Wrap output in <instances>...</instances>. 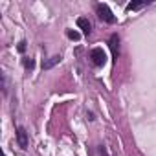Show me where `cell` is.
I'll list each match as a JSON object with an SVG mask.
<instances>
[{"mask_svg":"<svg viewBox=\"0 0 156 156\" xmlns=\"http://www.w3.org/2000/svg\"><path fill=\"white\" fill-rule=\"evenodd\" d=\"M96 11H98V17L103 22H108V24H114L116 22V17H114V13L110 11V8L107 4H98L96 6Z\"/></svg>","mask_w":156,"mask_h":156,"instance_id":"obj_1","label":"cell"},{"mask_svg":"<svg viewBox=\"0 0 156 156\" xmlns=\"http://www.w3.org/2000/svg\"><path fill=\"white\" fill-rule=\"evenodd\" d=\"M90 59H92V64L99 68V66H103V64L107 62V53L103 51V48L98 46V48H94V50L90 51Z\"/></svg>","mask_w":156,"mask_h":156,"instance_id":"obj_2","label":"cell"},{"mask_svg":"<svg viewBox=\"0 0 156 156\" xmlns=\"http://www.w3.org/2000/svg\"><path fill=\"white\" fill-rule=\"evenodd\" d=\"M108 46H110V50H112V57H114V61H118V57H119V35H118V33L110 35V39H108Z\"/></svg>","mask_w":156,"mask_h":156,"instance_id":"obj_3","label":"cell"},{"mask_svg":"<svg viewBox=\"0 0 156 156\" xmlns=\"http://www.w3.org/2000/svg\"><path fill=\"white\" fill-rule=\"evenodd\" d=\"M17 143L20 149H28V132L24 127H17Z\"/></svg>","mask_w":156,"mask_h":156,"instance_id":"obj_4","label":"cell"},{"mask_svg":"<svg viewBox=\"0 0 156 156\" xmlns=\"http://www.w3.org/2000/svg\"><path fill=\"white\" fill-rule=\"evenodd\" d=\"M77 26L83 30V33H85V35H90V31H92V24H90V20H88V19L79 17V19H77Z\"/></svg>","mask_w":156,"mask_h":156,"instance_id":"obj_5","label":"cell"},{"mask_svg":"<svg viewBox=\"0 0 156 156\" xmlns=\"http://www.w3.org/2000/svg\"><path fill=\"white\" fill-rule=\"evenodd\" d=\"M61 59H62L61 55H53V57H50V59H46V61L42 62V68H44V70H50V68H53L55 64H59Z\"/></svg>","mask_w":156,"mask_h":156,"instance_id":"obj_6","label":"cell"},{"mask_svg":"<svg viewBox=\"0 0 156 156\" xmlns=\"http://www.w3.org/2000/svg\"><path fill=\"white\" fill-rule=\"evenodd\" d=\"M145 6H147V2H130V4H127V11H136V9H141Z\"/></svg>","mask_w":156,"mask_h":156,"instance_id":"obj_7","label":"cell"},{"mask_svg":"<svg viewBox=\"0 0 156 156\" xmlns=\"http://www.w3.org/2000/svg\"><path fill=\"white\" fill-rule=\"evenodd\" d=\"M24 68H26V70H30V72H31V70H33V68H35V61H33V59H31V57H26V59H24Z\"/></svg>","mask_w":156,"mask_h":156,"instance_id":"obj_8","label":"cell"},{"mask_svg":"<svg viewBox=\"0 0 156 156\" xmlns=\"http://www.w3.org/2000/svg\"><path fill=\"white\" fill-rule=\"evenodd\" d=\"M66 37H68L70 41H79V37H81V35L77 33V31H73V30H68V31H66Z\"/></svg>","mask_w":156,"mask_h":156,"instance_id":"obj_9","label":"cell"},{"mask_svg":"<svg viewBox=\"0 0 156 156\" xmlns=\"http://www.w3.org/2000/svg\"><path fill=\"white\" fill-rule=\"evenodd\" d=\"M17 50H19L20 53H24V51H26V41H20L19 46H17Z\"/></svg>","mask_w":156,"mask_h":156,"instance_id":"obj_10","label":"cell"},{"mask_svg":"<svg viewBox=\"0 0 156 156\" xmlns=\"http://www.w3.org/2000/svg\"><path fill=\"white\" fill-rule=\"evenodd\" d=\"M2 90H4V94H8V81H6V75H2Z\"/></svg>","mask_w":156,"mask_h":156,"instance_id":"obj_11","label":"cell"}]
</instances>
